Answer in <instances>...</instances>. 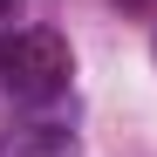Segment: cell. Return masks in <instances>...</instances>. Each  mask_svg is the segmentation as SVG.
<instances>
[{
    "label": "cell",
    "instance_id": "obj_1",
    "mask_svg": "<svg viewBox=\"0 0 157 157\" xmlns=\"http://www.w3.org/2000/svg\"><path fill=\"white\" fill-rule=\"evenodd\" d=\"M75 75V55L55 28H21L0 41V82H7L21 102H55Z\"/></svg>",
    "mask_w": 157,
    "mask_h": 157
},
{
    "label": "cell",
    "instance_id": "obj_2",
    "mask_svg": "<svg viewBox=\"0 0 157 157\" xmlns=\"http://www.w3.org/2000/svg\"><path fill=\"white\" fill-rule=\"evenodd\" d=\"M68 150H75V137L55 130V123L28 130V137H0V157H68Z\"/></svg>",
    "mask_w": 157,
    "mask_h": 157
}]
</instances>
